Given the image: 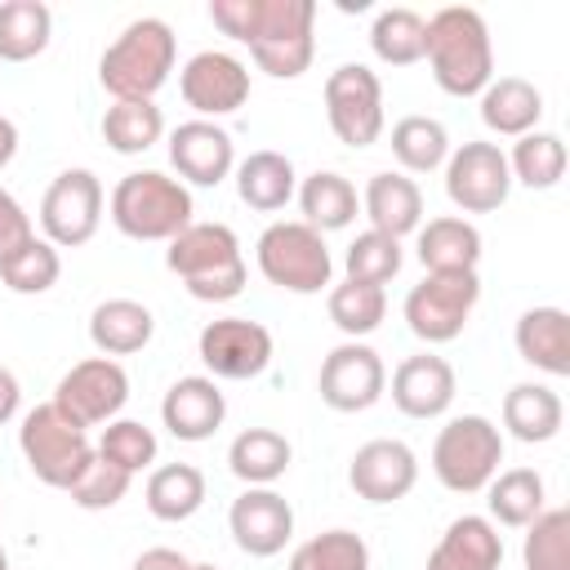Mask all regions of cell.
<instances>
[{
	"label": "cell",
	"mask_w": 570,
	"mask_h": 570,
	"mask_svg": "<svg viewBox=\"0 0 570 570\" xmlns=\"http://www.w3.org/2000/svg\"><path fill=\"white\" fill-rule=\"evenodd\" d=\"M325 307H330V321H334L347 338H356V343H361L365 334H374V330L383 325V316H387V294H383L379 285L343 281V285H334V289H330Z\"/></svg>",
	"instance_id": "f35d334b"
},
{
	"label": "cell",
	"mask_w": 570,
	"mask_h": 570,
	"mask_svg": "<svg viewBox=\"0 0 570 570\" xmlns=\"http://www.w3.org/2000/svg\"><path fill=\"white\" fill-rule=\"evenodd\" d=\"M361 209H365V218H370L374 232L401 240V236L419 232V223H423V191H419V183L410 174L383 169V174H370L365 196H361Z\"/></svg>",
	"instance_id": "603a6c76"
},
{
	"label": "cell",
	"mask_w": 570,
	"mask_h": 570,
	"mask_svg": "<svg viewBox=\"0 0 570 570\" xmlns=\"http://www.w3.org/2000/svg\"><path fill=\"white\" fill-rule=\"evenodd\" d=\"M94 450H98L107 463H116V468H125L129 476H138L142 468L156 463V432H151L147 423H138V419H111V423L102 428V436H98Z\"/></svg>",
	"instance_id": "ee69618b"
},
{
	"label": "cell",
	"mask_w": 570,
	"mask_h": 570,
	"mask_svg": "<svg viewBox=\"0 0 570 570\" xmlns=\"http://www.w3.org/2000/svg\"><path fill=\"white\" fill-rule=\"evenodd\" d=\"M325 120L338 142L370 147L383 134V85L365 62H343L325 76Z\"/></svg>",
	"instance_id": "30bf717a"
},
{
	"label": "cell",
	"mask_w": 570,
	"mask_h": 570,
	"mask_svg": "<svg viewBox=\"0 0 570 570\" xmlns=\"http://www.w3.org/2000/svg\"><path fill=\"white\" fill-rule=\"evenodd\" d=\"M227 530H232V539H236L240 552H249V557H276V552H285V543L294 534V508L272 485H249L245 494L232 499Z\"/></svg>",
	"instance_id": "ac0fdd59"
},
{
	"label": "cell",
	"mask_w": 570,
	"mask_h": 570,
	"mask_svg": "<svg viewBox=\"0 0 570 570\" xmlns=\"http://www.w3.org/2000/svg\"><path fill=\"white\" fill-rule=\"evenodd\" d=\"M125 401H129V374L111 356H85V361H76L58 379V387H53V405L71 423H80L85 432L89 428H107L125 410Z\"/></svg>",
	"instance_id": "8fae6325"
},
{
	"label": "cell",
	"mask_w": 570,
	"mask_h": 570,
	"mask_svg": "<svg viewBox=\"0 0 570 570\" xmlns=\"http://www.w3.org/2000/svg\"><path fill=\"white\" fill-rule=\"evenodd\" d=\"M414 481H419V459L396 436L365 441L347 463V485L365 503H396V499H405L414 490Z\"/></svg>",
	"instance_id": "e0dca14e"
},
{
	"label": "cell",
	"mask_w": 570,
	"mask_h": 570,
	"mask_svg": "<svg viewBox=\"0 0 570 570\" xmlns=\"http://www.w3.org/2000/svg\"><path fill=\"white\" fill-rule=\"evenodd\" d=\"M18 450H22L27 468L36 472V481H45L53 490H71V481L94 459L89 432L80 423H71L53 401H45V405H36V410L22 414Z\"/></svg>",
	"instance_id": "8992f818"
},
{
	"label": "cell",
	"mask_w": 570,
	"mask_h": 570,
	"mask_svg": "<svg viewBox=\"0 0 570 570\" xmlns=\"http://www.w3.org/2000/svg\"><path fill=\"white\" fill-rule=\"evenodd\" d=\"M156 334V316L151 307H142L138 298H102L89 312V343L98 347V356H134L151 343Z\"/></svg>",
	"instance_id": "484cf974"
},
{
	"label": "cell",
	"mask_w": 570,
	"mask_h": 570,
	"mask_svg": "<svg viewBox=\"0 0 570 570\" xmlns=\"http://www.w3.org/2000/svg\"><path fill=\"white\" fill-rule=\"evenodd\" d=\"M18 156V125L9 116H0V169Z\"/></svg>",
	"instance_id": "f907efd6"
},
{
	"label": "cell",
	"mask_w": 570,
	"mask_h": 570,
	"mask_svg": "<svg viewBox=\"0 0 570 570\" xmlns=\"http://www.w3.org/2000/svg\"><path fill=\"white\" fill-rule=\"evenodd\" d=\"M521 566L525 570H570V512L566 508H543L525 525Z\"/></svg>",
	"instance_id": "60d3db41"
},
{
	"label": "cell",
	"mask_w": 570,
	"mask_h": 570,
	"mask_svg": "<svg viewBox=\"0 0 570 570\" xmlns=\"http://www.w3.org/2000/svg\"><path fill=\"white\" fill-rule=\"evenodd\" d=\"M414 254L423 263V272H476L481 263V232L476 223L459 218V214H441L419 223V240Z\"/></svg>",
	"instance_id": "cb8c5ba5"
},
{
	"label": "cell",
	"mask_w": 570,
	"mask_h": 570,
	"mask_svg": "<svg viewBox=\"0 0 570 570\" xmlns=\"http://www.w3.org/2000/svg\"><path fill=\"white\" fill-rule=\"evenodd\" d=\"M102 223V183L94 169H62L40 200V227L53 249L89 245Z\"/></svg>",
	"instance_id": "7c38bea8"
},
{
	"label": "cell",
	"mask_w": 570,
	"mask_h": 570,
	"mask_svg": "<svg viewBox=\"0 0 570 570\" xmlns=\"http://www.w3.org/2000/svg\"><path fill=\"white\" fill-rule=\"evenodd\" d=\"M543 116V94L525 76H499L481 89V125L503 138H521L539 125Z\"/></svg>",
	"instance_id": "4316f807"
},
{
	"label": "cell",
	"mask_w": 570,
	"mask_h": 570,
	"mask_svg": "<svg viewBox=\"0 0 570 570\" xmlns=\"http://www.w3.org/2000/svg\"><path fill=\"white\" fill-rule=\"evenodd\" d=\"M111 223L129 240H174L191 223V191L187 183L160 169H134L111 187Z\"/></svg>",
	"instance_id": "277c9868"
},
{
	"label": "cell",
	"mask_w": 570,
	"mask_h": 570,
	"mask_svg": "<svg viewBox=\"0 0 570 570\" xmlns=\"http://www.w3.org/2000/svg\"><path fill=\"white\" fill-rule=\"evenodd\" d=\"M481 298V276L476 272H428L419 285L405 294V325L423 343H450L463 334L472 307Z\"/></svg>",
	"instance_id": "9c48e42d"
},
{
	"label": "cell",
	"mask_w": 570,
	"mask_h": 570,
	"mask_svg": "<svg viewBox=\"0 0 570 570\" xmlns=\"http://www.w3.org/2000/svg\"><path fill=\"white\" fill-rule=\"evenodd\" d=\"M392 156L405 174H432L450 156V134L436 116H401L392 125Z\"/></svg>",
	"instance_id": "d590c367"
},
{
	"label": "cell",
	"mask_w": 570,
	"mask_h": 570,
	"mask_svg": "<svg viewBox=\"0 0 570 570\" xmlns=\"http://www.w3.org/2000/svg\"><path fill=\"white\" fill-rule=\"evenodd\" d=\"M423 58L432 67V80L450 98H472L494 80V45L490 27L468 4H445L428 18L423 31Z\"/></svg>",
	"instance_id": "6da1fadb"
},
{
	"label": "cell",
	"mask_w": 570,
	"mask_h": 570,
	"mask_svg": "<svg viewBox=\"0 0 570 570\" xmlns=\"http://www.w3.org/2000/svg\"><path fill=\"white\" fill-rule=\"evenodd\" d=\"M53 13L45 0H4L0 4V62H31L49 49Z\"/></svg>",
	"instance_id": "836d02e7"
},
{
	"label": "cell",
	"mask_w": 570,
	"mask_h": 570,
	"mask_svg": "<svg viewBox=\"0 0 570 570\" xmlns=\"http://www.w3.org/2000/svg\"><path fill=\"white\" fill-rule=\"evenodd\" d=\"M512 343L521 352L525 365L552 374V379H566L570 374V316L561 307H530L517 316V330H512Z\"/></svg>",
	"instance_id": "d4e9b609"
},
{
	"label": "cell",
	"mask_w": 570,
	"mask_h": 570,
	"mask_svg": "<svg viewBox=\"0 0 570 570\" xmlns=\"http://www.w3.org/2000/svg\"><path fill=\"white\" fill-rule=\"evenodd\" d=\"M294 191H298V174H294L289 156H281V151H249L236 165V196L258 214L285 209L294 200Z\"/></svg>",
	"instance_id": "f1b7e54d"
},
{
	"label": "cell",
	"mask_w": 570,
	"mask_h": 570,
	"mask_svg": "<svg viewBox=\"0 0 570 570\" xmlns=\"http://www.w3.org/2000/svg\"><path fill=\"white\" fill-rule=\"evenodd\" d=\"M566 423V405L548 383H512L503 396V428L525 441V445H543L561 432Z\"/></svg>",
	"instance_id": "83f0119b"
},
{
	"label": "cell",
	"mask_w": 570,
	"mask_h": 570,
	"mask_svg": "<svg viewBox=\"0 0 570 570\" xmlns=\"http://www.w3.org/2000/svg\"><path fill=\"white\" fill-rule=\"evenodd\" d=\"M316 392L330 410L338 414H361L370 410L383 392H387V370H383V356L370 347V343H338L325 361H321V379H316Z\"/></svg>",
	"instance_id": "5bb4252c"
},
{
	"label": "cell",
	"mask_w": 570,
	"mask_h": 570,
	"mask_svg": "<svg viewBox=\"0 0 570 570\" xmlns=\"http://www.w3.org/2000/svg\"><path fill=\"white\" fill-rule=\"evenodd\" d=\"M289 570H370V543L356 530H321L294 548Z\"/></svg>",
	"instance_id": "ab89813d"
},
{
	"label": "cell",
	"mask_w": 570,
	"mask_h": 570,
	"mask_svg": "<svg viewBox=\"0 0 570 570\" xmlns=\"http://www.w3.org/2000/svg\"><path fill=\"white\" fill-rule=\"evenodd\" d=\"M254 258H258L263 281L276 289H289V294H321L334 276L325 236L316 227H307L303 218H289V223L281 218V223L263 227Z\"/></svg>",
	"instance_id": "5b68a950"
},
{
	"label": "cell",
	"mask_w": 570,
	"mask_h": 570,
	"mask_svg": "<svg viewBox=\"0 0 570 570\" xmlns=\"http://www.w3.org/2000/svg\"><path fill=\"white\" fill-rule=\"evenodd\" d=\"M191 570H218V566H191Z\"/></svg>",
	"instance_id": "f5cc1de1"
},
{
	"label": "cell",
	"mask_w": 570,
	"mask_h": 570,
	"mask_svg": "<svg viewBox=\"0 0 570 570\" xmlns=\"http://www.w3.org/2000/svg\"><path fill=\"white\" fill-rule=\"evenodd\" d=\"M196 352H200L209 379L245 383L272 365V334H267V325H258L249 316H218L200 330Z\"/></svg>",
	"instance_id": "4fadbf2b"
},
{
	"label": "cell",
	"mask_w": 570,
	"mask_h": 570,
	"mask_svg": "<svg viewBox=\"0 0 570 570\" xmlns=\"http://www.w3.org/2000/svg\"><path fill=\"white\" fill-rule=\"evenodd\" d=\"M485 508H490V521L494 525H508V530H525L543 508H548V490H543V476L534 468H508V472H494V481L485 485Z\"/></svg>",
	"instance_id": "1f68e13d"
},
{
	"label": "cell",
	"mask_w": 570,
	"mask_h": 570,
	"mask_svg": "<svg viewBox=\"0 0 570 570\" xmlns=\"http://www.w3.org/2000/svg\"><path fill=\"white\" fill-rule=\"evenodd\" d=\"M196 561H187L183 552H174V548H147V552H138V561H134V570H191Z\"/></svg>",
	"instance_id": "c3c4849f"
},
{
	"label": "cell",
	"mask_w": 570,
	"mask_h": 570,
	"mask_svg": "<svg viewBox=\"0 0 570 570\" xmlns=\"http://www.w3.org/2000/svg\"><path fill=\"white\" fill-rule=\"evenodd\" d=\"M142 499L156 521H187L205 503V472L196 463H165L147 476Z\"/></svg>",
	"instance_id": "d6a6232c"
},
{
	"label": "cell",
	"mask_w": 570,
	"mask_h": 570,
	"mask_svg": "<svg viewBox=\"0 0 570 570\" xmlns=\"http://www.w3.org/2000/svg\"><path fill=\"white\" fill-rule=\"evenodd\" d=\"M178 89H183V102L200 111V120L232 116L249 98V67L227 49H200L178 71Z\"/></svg>",
	"instance_id": "2e32d148"
},
{
	"label": "cell",
	"mask_w": 570,
	"mask_h": 570,
	"mask_svg": "<svg viewBox=\"0 0 570 570\" xmlns=\"http://www.w3.org/2000/svg\"><path fill=\"white\" fill-rule=\"evenodd\" d=\"M160 134H165V116L156 102H111L102 116V138L120 156H138L156 147Z\"/></svg>",
	"instance_id": "74e56055"
},
{
	"label": "cell",
	"mask_w": 570,
	"mask_h": 570,
	"mask_svg": "<svg viewBox=\"0 0 570 570\" xmlns=\"http://www.w3.org/2000/svg\"><path fill=\"white\" fill-rule=\"evenodd\" d=\"M58 276H62V258H58V249H53L45 236L27 240L13 258L0 263V281H4L13 294H45V289L58 285Z\"/></svg>",
	"instance_id": "7bdbcfd3"
},
{
	"label": "cell",
	"mask_w": 570,
	"mask_h": 570,
	"mask_svg": "<svg viewBox=\"0 0 570 570\" xmlns=\"http://www.w3.org/2000/svg\"><path fill=\"white\" fill-rule=\"evenodd\" d=\"M503 539L490 517H454L436 548L428 552V570H499Z\"/></svg>",
	"instance_id": "7402d4cb"
},
{
	"label": "cell",
	"mask_w": 570,
	"mask_h": 570,
	"mask_svg": "<svg viewBox=\"0 0 570 570\" xmlns=\"http://www.w3.org/2000/svg\"><path fill=\"white\" fill-rule=\"evenodd\" d=\"M227 419V401L209 374H187L178 379L165 401H160V423L178 441H209Z\"/></svg>",
	"instance_id": "44dd1931"
},
{
	"label": "cell",
	"mask_w": 570,
	"mask_h": 570,
	"mask_svg": "<svg viewBox=\"0 0 570 570\" xmlns=\"http://www.w3.org/2000/svg\"><path fill=\"white\" fill-rule=\"evenodd\" d=\"M18 401H22V387H18L13 370H4V365H0V428L18 414Z\"/></svg>",
	"instance_id": "681fc988"
},
{
	"label": "cell",
	"mask_w": 570,
	"mask_h": 570,
	"mask_svg": "<svg viewBox=\"0 0 570 570\" xmlns=\"http://www.w3.org/2000/svg\"><path fill=\"white\" fill-rule=\"evenodd\" d=\"M169 165L178 169V183L191 187H218L236 169V147L232 134L214 120H183L169 134Z\"/></svg>",
	"instance_id": "d6986e66"
},
{
	"label": "cell",
	"mask_w": 570,
	"mask_h": 570,
	"mask_svg": "<svg viewBox=\"0 0 570 570\" xmlns=\"http://www.w3.org/2000/svg\"><path fill=\"white\" fill-rule=\"evenodd\" d=\"M454 392H459L454 365L445 356H436V352L405 356L392 370V405L405 419H441L454 405Z\"/></svg>",
	"instance_id": "ffe728a7"
},
{
	"label": "cell",
	"mask_w": 570,
	"mask_h": 570,
	"mask_svg": "<svg viewBox=\"0 0 570 570\" xmlns=\"http://www.w3.org/2000/svg\"><path fill=\"white\" fill-rule=\"evenodd\" d=\"M316 4L312 0H263V18L258 31L249 40V53L258 62V71H267L272 80H298L312 67L316 53Z\"/></svg>",
	"instance_id": "ba28073f"
},
{
	"label": "cell",
	"mask_w": 570,
	"mask_h": 570,
	"mask_svg": "<svg viewBox=\"0 0 570 570\" xmlns=\"http://www.w3.org/2000/svg\"><path fill=\"white\" fill-rule=\"evenodd\" d=\"M165 267L183 281V289L200 303H227L245 289V254L227 223H187L169 249Z\"/></svg>",
	"instance_id": "3957f363"
},
{
	"label": "cell",
	"mask_w": 570,
	"mask_h": 570,
	"mask_svg": "<svg viewBox=\"0 0 570 570\" xmlns=\"http://www.w3.org/2000/svg\"><path fill=\"white\" fill-rule=\"evenodd\" d=\"M423 31H428V18H419L414 9H405V4L379 9L374 27H370V49L387 67H410L423 58Z\"/></svg>",
	"instance_id": "8d00e7d4"
},
{
	"label": "cell",
	"mask_w": 570,
	"mask_h": 570,
	"mask_svg": "<svg viewBox=\"0 0 570 570\" xmlns=\"http://www.w3.org/2000/svg\"><path fill=\"white\" fill-rule=\"evenodd\" d=\"M298 209H303V223L307 227H316L321 236L325 232H338V227H347L352 218H356V209H361V196H356V187L343 178V174H334V169H316V174H307L303 183H298Z\"/></svg>",
	"instance_id": "f546056e"
},
{
	"label": "cell",
	"mask_w": 570,
	"mask_h": 570,
	"mask_svg": "<svg viewBox=\"0 0 570 570\" xmlns=\"http://www.w3.org/2000/svg\"><path fill=\"white\" fill-rule=\"evenodd\" d=\"M27 240H36V227H31V214L18 205L13 191L0 187V263L13 258Z\"/></svg>",
	"instance_id": "7dc6e473"
},
{
	"label": "cell",
	"mask_w": 570,
	"mask_h": 570,
	"mask_svg": "<svg viewBox=\"0 0 570 570\" xmlns=\"http://www.w3.org/2000/svg\"><path fill=\"white\" fill-rule=\"evenodd\" d=\"M499 463H503V432L485 414H459L432 441V472L454 494L485 490Z\"/></svg>",
	"instance_id": "52a82bcc"
},
{
	"label": "cell",
	"mask_w": 570,
	"mask_h": 570,
	"mask_svg": "<svg viewBox=\"0 0 570 570\" xmlns=\"http://www.w3.org/2000/svg\"><path fill=\"white\" fill-rule=\"evenodd\" d=\"M178 58L174 27L165 18H134L98 58V80L116 102H151Z\"/></svg>",
	"instance_id": "7a4b0ae2"
},
{
	"label": "cell",
	"mask_w": 570,
	"mask_h": 570,
	"mask_svg": "<svg viewBox=\"0 0 570 570\" xmlns=\"http://www.w3.org/2000/svg\"><path fill=\"white\" fill-rule=\"evenodd\" d=\"M401 263H405V254H401V240H392V236H383V232H361L352 245H347V254H343V267H347V281H361V285H387L396 272H401Z\"/></svg>",
	"instance_id": "b9f144b4"
},
{
	"label": "cell",
	"mask_w": 570,
	"mask_h": 570,
	"mask_svg": "<svg viewBox=\"0 0 570 570\" xmlns=\"http://www.w3.org/2000/svg\"><path fill=\"white\" fill-rule=\"evenodd\" d=\"M0 570H9V557H4V548H0Z\"/></svg>",
	"instance_id": "816d5d0a"
},
{
	"label": "cell",
	"mask_w": 570,
	"mask_h": 570,
	"mask_svg": "<svg viewBox=\"0 0 570 570\" xmlns=\"http://www.w3.org/2000/svg\"><path fill=\"white\" fill-rule=\"evenodd\" d=\"M129 485H134V476L125 472V468H116V463H107L98 450H94V459L85 463V472L71 481V503L76 508H85V512H107V508H116L125 494H129Z\"/></svg>",
	"instance_id": "f6af8a7d"
},
{
	"label": "cell",
	"mask_w": 570,
	"mask_h": 570,
	"mask_svg": "<svg viewBox=\"0 0 570 570\" xmlns=\"http://www.w3.org/2000/svg\"><path fill=\"white\" fill-rule=\"evenodd\" d=\"M503 156H508L512 183H521L530 191H548L566 174V142H561V134H548V129L521 134L512 142V151H503Z\"/></svg>",
	"instance_id": "e575fe53"
},
{
	"label": "cell",
	"mask_w": 570,
	"mask_h": 570,
	"mask_svg": "<svg viewBox=\"0 0 570 570\" xmlns=\"http://www.w3.org/2000/svg\"><path fill=\"white\" fill-rule=\"evenodd\" d=\"M294 450L276 428H245L232 445H227V468L236 481L245 485H272L285 476Z\"/></svg>",
	"instance_id": "4dcf8cb0"
},
{
	"label": "cell",
	"mask_w": 570,
	"mask_h": 570,
	"mask_svg": "<svg viewBox=\"0 0 570 570\" xmlns=\"http://www.w3.org/2000/svg\"><path fill=\"white\" fill-rule=\"evenodd\" d=\"M258 18H263V0H209V22H214L223 36L240 40V45L254 40Z\"/></svg>",
	"instance_id": "bcb514c9"
},
{
	"label": "cell",
	"mask_w": 570,
	"mask_h": 570,
	"mask_svg": "<svg viewBox=\"0 0 570 570\" xmlns=\"http://www.w3.org/2000/svg\"><path fill=\"white\" fill-rule=\"evenodd\" d=\"M512 191L508 156L499 142H463L445 156V196L463 214H494Z\"/></svg>",
	"instance_id": "9a60e30c"
}]
</instances>
